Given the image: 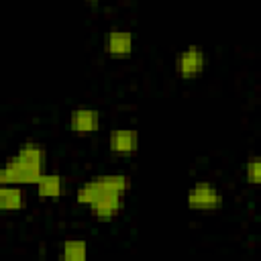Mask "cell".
Listing matches in <instances>:
<instances>
[{
	"mask_svg": "<svg viewBox=\"0 0 261 261\" xmlns=\"http://www.w3.org/2000/svg\"><path fill=\"white\" fill-rule=\"evenodd\" d=\"M47 151L39 143H22L14 155L6 159L0 167V184H16V186H35L39 175L45 171Z\"/></svg>",
	"mask_w": 261,
	"mask_h": 261,
	"instance_id": "cell-1",
	"label": "cell"
},
{
	"mask_svg": "<svg viewBox=\"0 0 261 261\" xmlns=\"http://www.w3.org/2000/svg\"><path fill=\"white\" fill-rule=\"evenodd\" d=\"M128 188H130V181L124 173H100L84 181L75 190V202L88 206L96 198L106 196V194H126Z\"/></svg>",
	"mask_w": 261,
	"mask_h": 261,
	"instance_id": "cell-2",
	"label": "cell"
},
{
	"mask_svg": "<svg viewBox=\"0 0 261 261\" xmlns=\"http://www.w3.org/2000/svg\"><path fill=\"white\" fill-rule=\"evenodd\" d=\"M186 204L196 212H214L222 206V194L214 184L198 181L186 194Z\"/></svg>",
	"mask_w": 261,
	"mask_h": 261,
	"instance_id": "cell-3",
	"label": "cell"
},
{
	"mask_svg": "<svg viewBox=\"0 0 261 261\" xmlns=\"http://www.w3.org/2000/svg\"><path fill=\"white\" fill-rule=\"evenodd\" d=\"M206 61H208L206 51L200 45H188L175 55V71L179 77L192 80L206 69Z\"/></svg>",
	"mask_w": 261,
	"mask_h": 261,
	"instance_id": "cell-4",
	"label": "cell"
},
{
	"mask_svg": "<svg viewBox=\"0 0 261 261\" xmlns=\"http://www.w3.org/2000/svg\"><path fill=\"white\" fill-rule=\"evenodd\" d=\"M69 128L80 137L94 135L100 128V112L96 108H90V106L73 108L69 112Z\"/></svg>",
	"mask_w": 261,
	"mask_h": 261,
	"instance_id": "cell-5",
	"label": "cell"
},
{
	"mask_svg": "<svg viewBox=\"0 0 261 261\" xmlns=\"http://www.w3.org/2000/svg\"><path fill=\"white\" fill-rule=\"evenodd\" d=\"M139 133L135 128H116L108 135V149L118 157H130L139 151Z\"/></svg>",
	"mask_w": 261,
	"mask_h": 261,
	"instance_id": "cell-6",
	"label": "cell"
},
{
	"mask_svg": "<svg viewBox=\"0 0 261 261\" xmlns=\"http://www.w3.org/2000/svg\"><path fill=\"white\" fill-rule=\"evenodd\" d=\"M104 51L114 59H124L135 51V37L130 31L112 29L104 39Z\"/></svg>",
	"mask_w": 261,
	"mask_h": 261,
	"instance_id": "cell-7",
	"label": "cell"
},
{
	"mask_svg": "<svg viewBox=\"0 0 261 261\" xmlns=\"http://www.w3.org/2000/svg\"><path fill=\"white\" fill-rule=\"evenodd\" d=\"M122 204H124V194H106L96 198L92 204H88V208L94 218L108 222L114 216H118V212L122 210Z\"/></svg>",
	"mask_w": 261,
	"mask_h": 261,
	"instance_id": "cell-8",
	"label": "cell"
},
{
	"mask_svg": "<svg viewBox=\"0 0 261 261\" xmlns=\"http://www.w3.org/2000/svg\"><path fill=\"white\" fill-rule=\"evenodd\" d=\"M35 190L41 200H59V196L63 194V177L53 171H43L35 181Z\"/></svg>",
	"mask_w": 261,
	"mask_h": 261,
	"instance_id": "cell-9",
	"label": "cell"
},
{
	"mask_svg": "<svg viewBox=\"0 0 261 261\" xmlns=\"http://www.w3.org/2000/svg\"><path fill=\"white\" fill-rule=\"evenodd\" d=\"M24 192L22 186L16 184H0V212H18L24 208Z\"/></svg>",
	"mask_w": 261,
	"mask_h": 261,
	"instance_id": "cell-10",
	"label": "cell"
},
{
	"mask_svg": "<svg viewBox=\"0 0 261 261\" xmlns=\"http://www.w3.org/2000/svg\"><path fill=\"white\" fill-rule=\"evenodd\" d=\"M59 257L65 261H86L88 259V243L84 239H65L59 245Z\"/></svg>",
	"mask_w": 261,
	"mask_h": 261,
	"instance_id": "cell-11",
	"label": "cell"
},
{
	"mask_svg": "<svg viewBox=\"0 0 261 261\" xmlns=\"http://www.w3.org/2000/svg\"><path fill=\"white\" fill-rule=\"evenodd\" d=\"M245 179L251 186H257L261 181V159L257 155H251L245 161Z\"/></svg>",
	"mask_w": 261,
	"mask_h": 261,
	"instance_id": "cell-12",
	"label": "cell"
},
{
	"mask_svg": "<svg viewBox=\"0 0 261 261\" xmlns=\"http://www.w3.org/2000/svg\"><path fill=\"white\" fill-rule=\"evenodd\" d=\"M84 2H100V0H84Z\"/></svg>",
	"mask_w": 261,
	"mask_h": 261,
	"instance_id": "cell-13",
	"label": "cell"
}]
</instances>
